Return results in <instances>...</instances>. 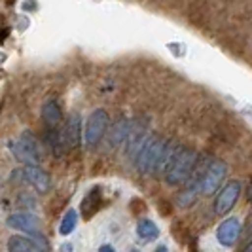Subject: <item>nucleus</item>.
Masks as SVG:
<instances>
[{
	"mask_svg": "<svg viewBox=\"0 0 252 252\" xmlns=\"http://www.w3.org/2000/svg\"><path fill=\"white\" fill-rule=\"evenodd\" d=\"M171 150H173V144L169 140L161 139V137H148L135 156L137 169L144 175L163 173V167L169 159Z\"/></svg>",
	"mask_w": 252,
	"mask_h": 252,
	"instance_id": "1",
	"label": "nucleus"
},
{
	"mask_svg": "<svg viewBox=\"0 0 252 252\" xmlns=\"http://www.w3.org/2000/svg\"><path fill=\"white\" fill-rule=\"evenodd\" d=\"M197 163V154L188 146H173L169 154V159L163 167L165 182L169 186H180L186 184L193 167Z\"/></svg>",
	"mask_w": 252,
	"mask_h": 252,
	"instance_id": "2",
	"label": "nucleus"
},
{
	"mask_svg": "<svg viewBox=\"0 0 252 252\" xmlns=\"http://www.w3.org/2000/svg\"><path fill=\"white\" fill-rule=\"evenodd\" d=\"M227 177V165L222 159H211L205 171H203L201 178H199V193L203 195H213L216 193L220 186L224 184Z\"/></svg>",
	"mask_w": 252,
	"mask_h": 252,
	"instance_id": "3",
	"label": "nucleus"
},
{
	"mask_svg": "<svg viewBox=\"0 0 252 252\" xmlns=\"http://www.w3.org/2000/svg\"><path fill=\"white\" fill-rule=\"evenodd\" d=\"M108 124H110V118H108V112L102 110V108H97L89 114L88 124H86V131H84V139H86V144L88 146H97L102 140V137L106 135L108 131Z\"/></svg>",
	"mask_w": 252,
	"mask_h": 252,
	"instance_id": "4",
	"label": "nucleus"
},
{
	"mask_svg": "<svg viewBox=\"0 0 252 252\" xmlns=\"http://www.w3.org/2000/svg\"><path fill=\"white\" fill-rule=\"evenodd\" d=\"M241 191H243V188H241L239 180H231V182H227L226 186L218 191V195H216L215 215L226 216L227 213L235 207V203L239 201Z\"/></svg>",
	"mask_w": 252,
	"mask_h": 252,
	"instance_id": "5",
	"label": "nucleus"
},
{
	"mask_svg": "<svg viewBox=\"0 0 252 252\" xmlns=\"http://www.w3.org/2000/svg\"><path fill=\"white\" fill-rule=\"evenodd\" d=\"M15 156L25 161L27 165H38L40 163V146H38L36 139L31 133H23L21 139L15 142L13 146Z\"/></svg>",
	"mask_w": 252,
	"mask_h": 252,
	"instance_id": "6",
	"label": "nucleus"
},
{
	"mask_svg": "<svg viewBox=\"0 0 252 252\" xmlns=\"http://www.w3.org/2000/svg\"><path fill=\"white\" fill-rule=\"evenodd\" d=\"M59 139H61L64 152L74 150L76 146L80 144V139H82V120H80L78 114L68 116V120L64 122L63 129L59 131Z\"/></svg>",
	"mask_w": 252,
	"mask_h": 252,
	"instance_id": "7",
	"label": "nucleus"
},
{
	"mask_svg": "<svg viewBox=\"0 0 252 252\" xmlns=\"http://www.w3.org/2000/svg\"><path fill=\"white\" fill-rule=\"evenodd\" d=\"M241 229H243V226H241L239 218H235V216L226 218V220L218 226V229H216V241H218L222 247L231 249V247L237 243V239H239Z\"/></svg>",
	"mask_w": 252,
	"mask_h": 252,
	"instance_id": "8",
	"label": "nucleus"
},
{
	"mask_svg": "<svg viewBox=\"0 0 252 252\" xmlns=\"http://www.w3.org/2000/svg\"><path fill=\"white\" fill-rule=\"evenodd\" d=\"M6 224L10 227H13V229L25 231L27 235L40 231V222H38L36 216L31 215V213H13V215L8 216Z\"/></svg>",
	"mask_w": 252,
	"mask_h": 252,
	"instance_id": "9",
	"label": "nucleus"
},
{
	"mask_svg": "<svg viewBox=\"0 0 252 252\" xmlns=\"http://www.w3.org/2000/svg\"><path fill=\"white\" fill-rule=\"evenodd\" d=\"M21 175H23V178H25L27 182H29L31 186H34L36 191H40V193H44V191L50 189V175H48L44 169H40L38 165H27L25 169L21 171Z\"/></svg>",
	"mask_w": 252,
	"mask_h": 252,
	"instance_id": "10",
	"label": "nucleus"
},
{
	"mask_svg": "<svg viewBox=\"0 0 252 252\" xmlns=\"http://www.w3.org/2000/svg\"><path fill=\"white\" fill-rule=\"evenodd\" d=\"M61 118H63V110L59 106V102L55 99H50V101L44 102L42 106V120L44 124L50 127V129H55V127L61 124Z\"/></svg>",
	"mask_w": 252,
	"mask_h": 252,
	"instance_id": "11",
	"label": "nucleus"
},
{
	"mask_svg": "<svg viewBox=\"0 0 252 252\" xmlns=\"http://www.w3.org/2000/svg\"><path fill=\"white\" fill-rule=\"evenodd\" d=\"M106 133H108L110 144H112V146H118V144H122V142L127 140V137H129V133H131V122H129V120H118L112 126V129L106 131Z\"/></svg>",
	"mask_w": 252,
	"mask_h": 252,
	"instance_id": "12",
	"label": "nucleus"
},
{
	"mask_svg": "<svg viewBox=\"0 0 252 252\" xmlns=\"http://www.w3.org/2000/svg\"><path fill=\"white\" fill-rule=\"evenodd\" d=\"M137 237L142 243H152L159 237V227L156 226V222H152L150 218H142L137 224Z\"/></svg>",
	"mask_w": 252,
	"mask_h": 252,
	"instance_id": "13",
	"label": "nucleus"
},
{
	"mask_svg": "<svg viewBox=\"0 0 252 252\" xmlns=\"http://www.w3.org/2000/svg\"><path fill=\"white\" fill-rule=\"evenodd\" d=\"M8 251L10 252H38L36 247L27 239V237H21V235H13L8 239Z\"/></svg>",
	"mask_w": 252,
	"mask_h": 252,
	"instance_id": "14",
	"label": "nucleus"
},
{
	"mask_svg": "<svg viewBox=\"0 0 252 252\" xmlns=\"http://www.w3.org/2000/svg\"><path fill=\"white\" fill-rule=\"evenodd\" d=\"M76 224H78V213H76L74 209H70V211H66L64 216L61 218V224H59V233L61 235H70L72 231L76 229Z\"/></svg>",
	"mask_w": 252,
	"mask_h": 252,
	"instance_id": "15",
	"label": "nucleus"
},
{
	"mask_svg": "<svg viewBox=\"0 0 252 252\" xmlns=\"http://www.w3.org/2000/svg\"><path fill=\"white\" fill-rule=\"evenodd\" d=\"M197 195H199V189L195 188V186H186L178 193V205L180 207H189L191 203L197 199Z\"/></svg>",
	"mask_w": 252,
	"mask_h": 252,
	"instance_id": "16",
	"label": "nucleus"
},
{
	"mask_svg": "<svg viewBox=\"0 0 252 252\" xmlns=\"http://www.w3.org/2000/svg\"><path fill=\"white\" fill-rule=\"evenodd\" d=\"M27 239H29L32 245H34V247H36L38 252H48V251H50V243H48V239L42 235V231L29 233V235H27Z\"/></svg>",
	"mask_w": 252,
	"mask_h": 252,
	"instance_id": "17",
	"label": "nucleus"
},
{
	"mask_svg": "<svg viewBox=\"0 0 252 252\" xmlns=\"http://www.w3.org/2000/svg\"><path fill=\"white\" fill-rule=\"evenodd\" d=\"M59 252H72V245H70V243H63Z\"/></svg>",
	"mask_w": 252,
	"mask_h": 252,
	"instance_id": "18",
	"label": "nucleus"
},
{
	"mask_svg": "<svg viewBox=\"0 0 252 252\" xmlns=\"http://www.w3.org/2000/svg\"><path fill=\"white\" fill-rule=\"evenodd\" d=\"M99 252H116V251H114L112 245H101V249H99Z\"/></svg>",
	"mask_w": 252,
	"mask_h": 252,
	"instance_id": "19",
	"label": "nucleus"
},
{
	"mask_svg": "<svg viewBox=\"0 0 252 252\" xmlns=\"http://www.w3.org/2000/svg\"><path fill=\"white\" fill-rule=\"evenodd\" d=\"M247 199H249V203H252V182L249 184V189H247Z\"/></svg>",
	"mask_w": 252,
	"mask_h": 252,
	"instance_id": "20",
	"label": "nucleus"
},
{
	"mask_svg": "<svg viewBox=\"0 0 252 252\" xmlns=\"http://www.w3.org/2000/svg\"><path fill=\"white\" fill-rule=\"evenodd\" d=\"M154 252H169V251H167V247H163V245H161V247H158Z\"/></svg>",
	"mask_w": 252,
	"mask_h": 252,
	"instance_id": "21",
	"label": "nucleus"
},
{
	"mask_svg": "<svg viewBox=\"0 0 252 252\" xmlns=\"http://www.w3.org/2000/svg\"><path fill=\"white\" fill-rule=\"evenodd\" d=\"M243 252H252V241L245 247V249H243Z\"/></svg>",
	"mask_w": 252,
	"mask_h": 252,
	"instance_id": "22",
	"label": "nucleus"
},
{
	"mask_svg": "<svg viewBox=\"0 0 252 252\" xmlns=\"http://www.w3.org/2000/svg\"><path fill=\"white\" fill-rule=\"evenodd\" d=\"M131 252H140V251H139V249H133V251H131Z\"/></svg>",
	"mask_w": 252,
	"mask_h": 252,
	"instance_id": "23",
	"label": "nucleus"
}]
</instances>
